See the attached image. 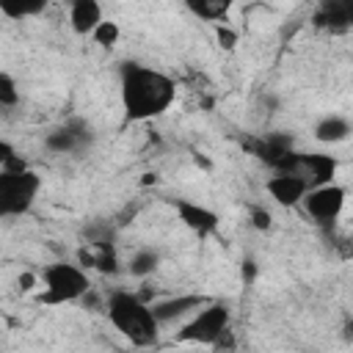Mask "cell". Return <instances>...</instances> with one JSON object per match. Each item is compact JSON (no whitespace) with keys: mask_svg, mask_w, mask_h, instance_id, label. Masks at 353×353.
Instances as JSON below:
<instances>
[{"mask_svg":"<svg viewBox=\"0 0 353 353\" xmlns=\"http://www.w3.org/2000/svg\"><path fill=\"white\" fill-rule=\"evenodd\" d=\"M174 210H176L179 221H182L190 232H196L199 237H207V234H212V232L218 229V215H215L210 207L199 204V201L174 199Z\"/></svg>","mask_w":353,"mask_h":353,"instance_id":"8fae6325","label":"cell"},{"mask_svg":"<svg viewBox=\"0 0 353 353\" xmlns=\"http://www.w3.org/2000/svg\"><path fill=\"white\" fill-rule=\"evenodd\" d=\"M157 268H160V254L152 251V248H138V251L130 256V262H127V270H130V276H135V279H146V276H152Z\"/></svg>","mask_w":353,"mask_h":353,"instance_id":"9a60e30c","label":"cell"},{"mask_svg":"<svg viewBox=\"0 0 353 353\" xmlns=\"http://www.w3.org/2000/svg\"><path fill=\"white\" fill-rule=\"evenodd\" d=\"M41 295L39 301L47 306H63V303H74L83 301L91 292V281L88 273L80 265L72 262H52L44 268L41 273Z\"/></svg>","mask_w":353,"mask_h":353,"instance_id":"3957f363","label":"cell"},{"mask_svg":"<svg viewBox=\"0 0 353 353\" xmlns=\"http://www.w3.org/2000/svg\"><path fill=\"white\" fill-rule=\"evenodd\" d=\"M350 132H353V130H350V121H347L345 116H336V113L323 116V119L314 124V141H320V143H339V141H345Z\"/></svg>","mask_w":353,"mask_h":353,"instance_id":"4fadbf2b","label":"cell"},{"mask_svg":"<svg viewBox=\"0 0 353 353\" xmlns=\"http://www.w3.org/2000/svg\"><path fill=\"white\" fill-rule=\"evenodd\" d=\"M41 190V176L33 168L25 171H0V215L19 218L30 212Z\"/></svg>","mask_w":353,"mask_h":353,"instance_id":"277c9868","label":"cell"},{"mask_svg":"<svg viewBox=\"0 0 353 353\" xmlns=\"http://www.w3.org/2000/svg\"><path fill=\"white\" fill-rule=\"evenodd\" d=\"M254 273H256V265L248 259V262L243 265V279H245V281H251V279H254Z\"/></svg>","mask_w":353,"mask_h":353,"instance_id":"603a6c76","label":"cell"},{"mask_svg":"<svg viewBox=\"0 0 353 353\" xmlns=\"http://www.w3.org/2000/svg\"><path fill=\"white\" fill-rule=\"evenodd\" d=\"M119 94L127 121H149L163 116L176 99V83L171 74L138 63L124 61L119 66Z\"/></svg>","mask_w":353,"mask_h":353,"instance_id":"6da1fadb","label":"cell"},{"mask_svg":"<svg viewBox=\"0 0 353 353\" xmlns=\"http://www.w3.org/2000/svg\"><path fill=\"white\" fill-rule=\"evenodd\" d=\"M339 163L334 154L325 152H301L298 154V168L295 174L306 179L309 188H320V185H331L336 179Z\"/></svg>","mask_w":353,"mask_h":353,"instance_id":"52a82bcc","label":"cell"},{"mask_svg":"<svg viewBox=\"0 0 353 353\" xmlns=\"http://www.w3.org/2000/svg\"><path fill=\"white\" fill-rule=\"evenodd\" d=\"M265 190H268V196H270L276 204H281V207L290 210V207H301L303 199H306V193H309L312 188H309L306 179L298 176V174L276 171V174L265 182Z\"/></svg>","mask_w":353,"mask_h":353,"instance_id":"30bf717a","label":"cell"},{"mask_svg":"<svg viewBox=\"0 0 353 353\" xmlns=\"http://www.w3.org/2000/svg\"><path fill=\"white\" fill-rule=\"evenodd\" d=\"M102 22H105V14L97 0H72L69 3V28L77 36H94V30Z\"/></svg>","mask_w":353,"mask_h":353,"instance_id":"7c38bea8","label":"cell"},{"mask_svg":"<svg viewBox=\"0 0 353 353\" xmlns=\"http://www.w3.org/2000/svg\"><path fill=\"white\" fill-rule=\"evenodd\" d=\"M188 11L204 22H226V14L232 11V3L229 0H190L188 3Z\"/></svg>","mask_w":353,"mask_h":353,"instance_id":"5bb4252c","label":"cell"},{"mask_svg":"<svg viewBox=\"0 0 353 353\" xmlns=\"http://www.w3.org/2000/svg\"><path fill=\"white\" fill-rule=\"evenodd\" d=\"M88 143H91V130L80 119H72V121H66V124H61L44 135V146L55 154H72Z\"/></svg>","mask_w":353,"mask_h":353,"instance_id":"ba28073f","label":"cell"},{"mask_svg":"<svg viewBox=\"0 0 353 353\" xmlns=\"http://www.w3.org/2000/svg\"><path fill=\"white\" fill-rule=\"evenodd\" d=\"M102 50H110V47H116L119 44V39H121V28H119V22H113V19H105L97 30H94V36H91Z\"/></svg>","mask_w":353,"mask_h":353,"instance_id":"2e32d148","label":"cell"},{"mask_svg":"<svg viewBox=\"0 0 353 353\" xmlns=\"http://www.w3.org/2000/svg\"><path fill=\"white\" fill-rule=\"evenodd\" d=\"M229 323H232L229 306L221 303V301H210V303H207L204 309H199L188 323H182V328L176 331V342L210 347L212 342L221 339L223 331H229Z\"/></svg>","mask_w":353,"mask_h":353,"instance_id":"5b68a950","label":"cell"},{"mask_svg":"<svg viewBox=\"0 0 353 353\" xmlns=\"http://www.w3.org/2000/svg\"><path fill=\"white\" fill-rule=\"evenodd\" d=\"M44 11V0L41 3H3L0 14L11 17V19H25V17H36Z\"/></svg>","mask_w":353,"mask_h":353,"instance_id":"ac0fdd59","label":"cell"},{"mask_svg":"<svg viewBox=\"0 0 353 353\" xmlns=\"http://www.w3.org/2000/svg\"><path fill=\"white\" fill-rule=\"evenodd\" d=\"M342 336L353 345V317H350V320H345V325H342Z\"/></svg>","mask_w":353,"mask_h":353,"instance_id":"cb8c5ba5","label":"cell"},{"mask_svg":"<svg viewBox=\"0 0 353 353\" xmlns=\"http://www.w3.org/2000/svg\"><path fill=\"white\" fill-rule=\"evenodd\" d=\"M345 201H347V190L336 182L331 185H320V188H312L303 199V212L325 232H331L339 221V215L345 212Z\"/></svg>","mask_w":353,"mask_h":353,"instance_id":"8992f818","label":"cell"},{"mask_svg":"<svg viewBox=\"0 0 353 353\" xmlns=\"http://www.w3.org/2000/svg\"><path fill=\"white\" fill-rule=\"evenodd\" d=\"M19 284H22V290H30V284H33V276H28V273H25V276L19 279Z\"/></svg>","mask_w":353,"mask_h":353,"instance_id":"d4e9b609","label":"cell"},{"mask_svg":"<svg viewBox=\"0 0 353 353\" xmlns=\"http://www.w3.org/2000/svg\"><path fill=\"white\" fill-rule=\"evenodd\" d=\"M215 39H218V44L223 47V50H234L237 47V30L234 28H229V25H215Z\"/></svg>","mask_w":353,"mask_h":353,"instance_id":"ffe728a7","label":"cell"},{"mask_svg":"<svg viewBox=\"0 0 353 353\" xmlns=\"http://www.w3.org/2000/svg\"><path fill=\"white\" fill-rule=\"evenodd\" d=\"M108 320L110 325L132 345V347H154L160 339V323L152 312V303L141 301L138 292H127V290H116L110 292L108 303H105Z\"/></svg>","mask_w":353,"mask_h":353,"instance_id":"7a4b0ae2","label":"cell"},{"mask_svg":"<svg viewBox=\"0 0 353 353\" xmlns=\"http://www.w3.org/2000/svg\"><path fill=\"white\" fill-rule=\"evenodd\" d=\"M342 11H345V19H347V25L353 28V0H342Z\"/></svg>","mask_w":353,"mask_h":353,"instance_id":"7402d4cb","label":"cell"},{"mask_svg":"<svg viewBox=\"0 0 353 353\" xmlns=\"http://www.w3.org/2000/svg\"><path fill=\"white\" fill-rule=\"evenodd\" d=\"M251 226L259 229V232H268L273 226V218L265 207H251Z\"/></svg>","mask_w":353,"mask_h":353,"instance_id":"44dd1931","label":"cell"},{"mask_svg":"<svg viewBox=\"0 0 353 353\" xmlns=\"http://www.w3.org/2000/svg\"><path fill=\"white\" fill-rule=\"evenodd\" d=\"M0 105L3 108H17L19 105V85L11 77V72H0Z\"/></svg>","mask_w":353,"mask_h":353,"instance_id":"d6986e66","label":"cell"},{"mask_svg":"<svg viewBox=\"0 0 353 353\" xmlns=\"http://www.w3.org/2000/svg\"><path fill=\"white\" fill-rule=\"evenodd\" d=\"M25 168H28V163L11 146V141H0V171H25Z\"/></svg>","mask_w":353,"mask_h":353,"instance_id":"e0dca14e","label":"cell"},{"mask_svg":"<svg viewBox=\"0 0 353 353\" xmlns=\"http://www.w3.org/2000/svg\"><path fill=\"white\" fill-rule=\"evenodd\" d=\"M207 303H210V298H204V295H174V298L154 301L152 303V312H154V317H157L160 325H171V323H179V320L188 323Z\"/></svg>","mask_w":353,"mask_h":353,"instance_id":"9c48e42d","label":"cell"}]
</instances>
